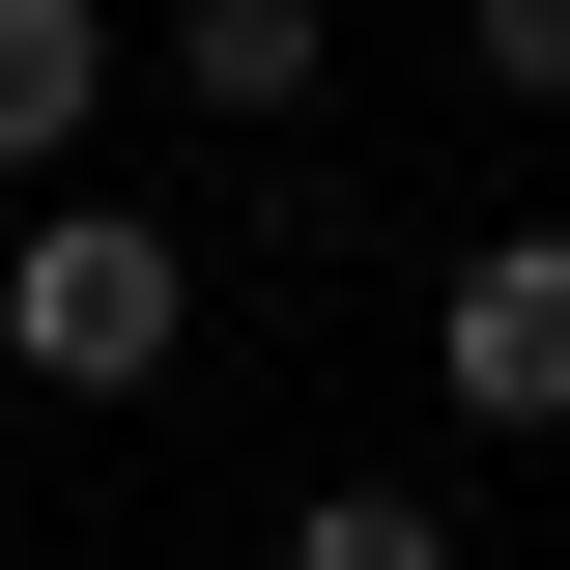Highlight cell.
I'll return each mask as SVG.
<instances>
[{"mask_svg":"<svg viewBox=\"0 0 570 570\" xmlns=\"http://www.w3.org/2000/svg\"><path fill=\"white\" fill-rule=\"evenodd\" d=\"M171 343H200V257L142 200H58V171H29V228H0V371H29V400H142Z\"/></svg>","mask_w":570,"mask_h":570,"instance_id":"1","label":"cell"},{"mask_svg":"<svg viewBox=\"0 0 570 570\" xmlns=\"http://www.w3.org/2000/svg\"><path fill=\"white\" fill-rule=\"evenodd\" d=\"M428 400L456 428H570V228H485L428 285Z\"/></svg>","mask_w":570,"mask_h":570,"instance_id":"2","label":"cell"},{"mask_svg":"<svg viewBox=\"0 0 570 570\" xmlns=\"http://www.w3.org/2000/svg\"><path fill=\"white\" fill-rule=\"evenodd\" d=\"M115 115V0H0V171H86Z\"/></svg>","mask_w":570,"mask_h":570,"instance_id":"3","label":"cell"},{"mask_svg":"<svg viewBox=\"0 0 570 570\" xmlns=\"http://www.w3.org/2000/svg\"><path fill=\"white\" fill-rule=\"evenodd\" d=\"M171 86L200 115H314L343 86V0H171Z\"/></svg>","mask_w":570,"mask_h":570,"instance_id":"4","label":"cell"},{"mask_svg":"<svg viewBox=\"0 0 570 570\" xmlns=\"http://www.w3.org/2000/svg\"><path fill=\"white\" fill-rule=\"evenodd\" d=\"M285 570H456V513H428V485H314V513H285Z\"/></svg>","mask_w":570,"mask_h":570,"instance_id":"5","label":"cell"},{"mask_svg":"<svg viewBox=\"0 0 570 570\" xmlns=\"http://www.w3.org/2000/svg\"><path fill=\"white\" fill-rule=\"evenodd\" d=\"M456 58H485L513 115H570V0H456Z\"/></svg>","mask_w":570,"mask_h":570,"instance_id":"6","label":"cell"}]
</instances>
